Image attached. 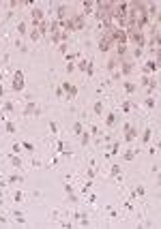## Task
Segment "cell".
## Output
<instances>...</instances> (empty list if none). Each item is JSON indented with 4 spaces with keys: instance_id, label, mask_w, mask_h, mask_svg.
<instances>
[{
    "instance_id": "cell-1",
    "label": "cell",
    "mask_w": 161,
    "mask_h": 229,
    "mask_svg": "<svg viewBox=\"0 0 161 229\" xmlns=\"http://www.w3.org/2000/svg\"><path fill=\"white\" fill-rule=\"evenodd\" d=\"M11 88H13L15 92L24 90V73H22V71H15L13 73V84H11Z\"/></svg>"
},
{
    "instance_id": "cell-2",
    "label": "cell",
    "mask_w": 161,
    "mask_h": 229,
    "mask_svg": "<svg viewBox=\"0 0 161 229\" xmlns=\"http://www.w3.org/2000/svg\"><path fill=\"white\" fill-rule=\"evenodd\" d=\"M114 45V41H112V36L110 34H103L101 39H99V52H110V47Z\"/></svg>"
},
{
    "instance_id": "cell-3",
    "label": "cell",
    "mask_w": 161,
    "mask_h": 229,
    "mask_svg": "<svg viewBox=\"0 0 161 229\" xmlns=\"http://www.w3.org/2000/svg\"><path fill=\"white\" fill-rule=\"evenodd\" d=\"M135 137H137V129L131 127V124H125V139L127 141H133Z\"/></svg>"
},
{
    "instance_id": "cell-4",
    "label": "cell",
    "mask_w": 161,
    "mask_h": 229,
    "mask_svg": "<svg viewBox=\"0 0 161 229\" xmlns=\"http://www.w3.org/2000/svg\"><path fill=\"white\" fill-rule=\"evenodd\" d=\"M73 19V26H75V30H84V24H86V17L82 13H77L75 17H71Z\"/></svg>"
},
{
    "instance_id": "cell-5",
    "label": "cell",
    "mask_w": 161,
    "mask_h": 229,
    "mask_svg": "<svg viewBox=\"0 0 161 229\" xmlns=\"http://www.w3.org/2000/svg\"><path fill=\"white\" fill-rule=\"evenodd\" d=\"M62 90H67V94H69V99H75V96H77V86L69 84V81H65V84H62Z\"/></svg>"
},
{
    "instance_id": "cell-6",
    "label": "cell",
    "mask_w": 161,
    "mask_h": 229,
    "mask_svg": "<svg viewBox=\"0 0 161 229\" xmlns=\"http://www.w3.org/2000/svg\"><path fill=\"white\" fill-rule=\"evenodd\" d=\"M60 28H62V30L67 32V34H69V32H73V30H75V26H73V19H71V17L62 19V21H60Z\"/></svg>"
},
{
    "instance_id": "cell-7",
    "label": "cell",
    "mask_w": 161,
    "mask_h": 229,
    "mask_svg": "<svg viewBox=\"0 0 161 229\" xmlns=\"http://www.w3.org/2000/svg\"><path fill=\"white\" fill-rule=\"evenodd\" d=\"M30 15H32V21H35V28H37V26L43 21V11H41V9H32Z\"/></svg>"
},
{
    "instance_id": "cell-8",
    "label": "cell",
    "mask_w": 161,
    "mask_h": 229,
    "mask_svg": "<svg viewBox=\"0 0 161 229\" xmlns=\"http://www.w3.org/2000/svg\"><path fill=\"white\" fill-rule=\"evenodd\" d=\"M129 36L133 39V43L137 45V50H140V47L144 45V43H146V39H144V34H142V32H133V34H129Z\"/></svg>"
},
{
    "instance_id": "cell-9",
    "label": "cell",
    "mask_w": 161,
    "mask_h": 229,
    "mask_svg": "<svg viewBox=\"0 0 161 229\" xmlns=\"http://www.w3.org/2000/svg\"><path fill=\"white\" fill-rule=\"evenodd\" d=\"M95 7H97V2H92V0H88V2H84V17L86 15H90V13H95Z\"/></svg>"
},
{
    "instance_id": "cell-10",
    "label": "cell",
    "mask_w": 161,
    "mask_h": 229,
    "mask_svg": "<svg viewBox=\"0 0 161 229\" xmlns=\"http://www.w3.org/2000/svg\"><path fill=\"white\" fill-rule=\"evenodd\" d=\"M24 113H26V116H37V113H39V107L35 105V103H28V105H26V109H24Z\"/></svg>"
},
{
    "instance_id": "cell-11",
    "label": "cell",
    "mask_w": 161,
    "mask_h": 229,
    "mask_svg": "<svg viewBox=\"0 0 161 229\" xmlns=\"http://www.w3.org/2000/svg\"><path fill=\"white\" fill-rule=\"evenodd\" d=\"M118 73L131 75V73H133V64H131V62H120V71H118Z\"/></svg>"
},
{
    "instance_id": "cell-12",
    "label": "cell",
    "mask_w": 161,
    "mask_h": 229,
    "mask_svg": "<svg viewBox=\"0 0 161 229\" xmlns=\"http://www.w3.org/2000/svg\"><path fill=\"white\" fill-rule=\"evenodd\" d=\"M146 73H153V71H159V60H148L146 62Z\"/></svg>"
},
{
    "instance_id": "cell-13",
    "label": "cell",
    "mask_w": 161,
    "mask_h": 229,
    "mask_svg": "<svg viewBox=\"0 0 161 229\" xmlns=\"http://www.w3.org/2000/svg\"><path fill=\"white\" fill-rule=\"evenodd\" d=\"M123 88H125L127 94H133V92L137 90V84H133V81H125V84H123Z\"/></svg>"
},
{
    "instance_id": "cell-14",
    "label": "cell",
    "mask_w": 161,
    "mask_h": 229,
    "mask_svg": "<svg viewBox=\"0 0 161 229\" xmlns=\"http://www.w3.org/2000/svg\"><path fill=\"white\" fill-rule=\"evenodd\" d=\"M67 11H69V9H67L65 4H60V7H58V11H56V13H58V21L67 19V15H69V13H67Z\"/></svg>"
},
{
    "instance_id": "cell-15",
    "label": "cell",
    "mask_w": 161,
    "mask_h": 229,
    "mask_svg": "<svg viewBox=\"0 0 161 229\" xmlns=\"http://www.w3.org/2000/svg\"><path fill=\"white\" fill-rule=\"evenodd\" d=\"M92 111H95V116H101L103 113V101H97L95 105H92Z\"/></svg>"
},
{
    "instance_id": "cell-16",
    "label": "cell",
    "mask_w": 161,
    "mask_h": 229,
    "mask_svg": "<svg viewBox=\"0 0 161 229\" xmlns=\"http://www.w3.org/2000/svg\"><path fill=\"white\" fill-rule=\"evenodd\" d=\"M137 152H140V150H129V152H125V154H123V159L125 161H133L137 156Z\"/></svg>"
},
{
    "instance_id": "cell-17",
    "label": "cell",
    "mask_w": 161,
    "mask_h": 229,
    "mask_svg": "<svg viewBox=\"0 0 161 229\" xmlns=\"http://www.w3.org/2000/svg\"><path fill=\"white\" fill-rule=\"evenodd\" d=\"M11 165H13L15 169H19V167H22V159H19V156H15V154H11Z\"/></svg>"
},
{
    "instance_id": "cell-18",
    "label": "cell",
    "mask_w": 161,
    "mask_h": 229,
    "mask_svg": "<svg viewBox=\"0 0 161 229\" xmlns=\"http://www.w3.org/2000/svg\"><path fill=\"white\" fill-rule=\"evenodd\" d=\"M116 120H118V116H116V113H110V116L105 118V124H108V127H114Z\"/></svg>"
},
{
    "instance_id": "cell-19",
    "label": "cell",
    "mask_w": 161,
    "mask_h": 229,
    "mask_svg": "<svg viewBox=\"0 0 161 229\" xmlns=\"http://www.w3.org/2000/svg\"><path fill=\"white\" fill-rule=\"evenodd\" d=\"M110 176H112V178H120V165H112V169H110Z\"/></svg>"
},
{
    "instance_id": "cell-20",
    "label": "cell",
    "mask_w": 161,
    "mask_h": 229,
    "mask_svg": "<svg viewBox=\"0 0 161 229\" xmlns=\"http://www.w3.org/2000/svg\"><path fill=\"white\" fill-rule=\"evenodd\" d=\"M151 137H153V131H151V129H146V131L142 133V141L146 144V141H151Z\"/></svg>"
},
{
    "instance_id": "cell-21",
    "label": "cell",
    "mask_w": 161,
    "mask_h": 229,
    "mask_svg": "<svg viewBox=\"0 0 161 229\" xmlns=\"http://www.w3.org/2000/svg\"><path fill=\"white\" fill-rule=\"evenodd\" d=\"M26 30H28L26 21H19V24H17V32H19V34H26Z\"/></svg>"
},
{
    "instance_id": "cell-22",
    "label": "cell",
    "mask_w": 161,
    "mask_h": 229,
    "mask_svg": "<svg viewBox=\"0 0 161 229\" xmlns=\"http://www.w3.org/2000/svg\"><path fill=\"white\" fill-rule=\"evenodd\" d=\"M120 152V141H114L112 144V150H110V154H118Z\"/></svg>"
},
{
    "instance_id": "cell-23",
    "label": "cell",
    "mask_w": 161,
    "mask_h": 229,
    "mask_svg": "<svg viewBox=\"0 0 161 229\" xmlns=\"http://www.w3.org/2000/svg\"><path fill=\"white\" fill-rule=\"evenodd\" d=\"M2 107H4V111H7V113H11V111L15 109V105H13L11 101H4V105H2Z\"/></svg>"
},
{
    "instance_id": "cell-24",
    "label": "cell",
    "mask_w": 161,
    "mask_h": 229,
    "mask_svg": "<svg viewBox=\"0 0 161 229\" xmlns=\"http://www.w3.org/2000/svg\"><path fill=\"white\" fill-rule=\"evenodd\" d=\"M73 133H77V135L84 133V127H82V122H75V124H73Z\"/></svg>"
},
{
    "instance_id": "cell-25",
    "label": "cell",
    "mask_w": 161,
    "mask_h": 229,
    "mask_svg": "<svg viewBox=\"0 0 161 229\" xmlns=\"http://www.w3.org/2000/svg\"><path fill=\"white\" fill-rule=\"evenodd\" d=\"M13 219L17 221V223H26V219H24V214H22V212H17V210L13 212Z\"/></svg>"
},
{
    "instance_id": "cell-26",
    "label": "cell",
    "mask_w": 161,
    "mask_h": 229,
    "mask_svg": "<svg viewBox=\"0 0 161 229\" xmlns=\"http://www.w3.org/2000/svg\"><path fill=\"white\" fill-rule=\"evenodd\" d=\"M131 109H133V103H131V101H125V103H123V111H125V113H129Z\"/></svg>"
},
{
    "instance_id": "cell-27",
    "label": "cell",
    "mask_w": 161,
    "mask_h": 229,
    "mask_svg": "<svg viewBox=\"0 0 161 229\" xmlns=\"http://www.w3.org/2000/svg\"><path fill=\"white\" fill-rule=\"evenodd\" d=\"M108 69H110V71L114 73V71L118 69V60H110V62H108Z\"/></svg>"
},
{
    "instance_id": "cell-28",
    "label": "cell",
    "mask_w": 161,
    "mask_h": 229,
    "mask_svg": "<svg viewBox=\"0 0 161 229\" xmlns=\"http://www.w3.org/2000/svg\"><path fill=\"white\" fill-rule=\"evenodd\" d=\"M116 52H118V56H125V54H127V45H116Z\"/></svg>"
},
{
    "instance_id": "cell-29",
    "label": "cell",
    "mask_w": 161,
    "mask_h": 229,
    "mask_svg": "<svg viewBox=\"0 0 161 229\" xmlns=\"http://www.w3.org/2000/svg\"><path fill=\"white\" fill-rule=\"evenodd\" d=\"M88 64H90V62H86V60H80V62H77V69H80V71H86Z\"/></svg>"
},
{
    "instance_id": "cell-30",
    "label": "cell",
    "mask_w": 161,
    "mask_h": 229,
    "mask_svg": "<svg viewBox=\"0 0 161 229\" xmlns=\"http://www.w3.org/2000/svg\"><path fill=\"white\" fill-rule=\"evenodd\" d=\"M13 199H15V201H17V204H19V201H22V199H24V193H22V190H15V195H13Z\"/></svg>"
},
{
    "instance_id": "cell-31",
    "label": "cell",
    "mask_w": 161,
    "mask_h": 229,
    "mask_svg": "<svg viewBox=\"0 0 161 229\" xmlns=\"http://www.w3.org/2000/svg\"><path fill=\"white\" fill-rule=\"evenodd\" d=\"M39 36H41V34H39V30H37V28H32V32H30V39H32V41H39Z\"/></svg>"
},
{
    "instance_id": "cell-32",
    "label": "cell",
    "mask_w": 161,
    "mask_h": 229,
    "mask_svg": "<svg viewBox=\"0 0 161 229\" xmlns=\"http://www.w3.org/2000/svg\"><path fill=\"white\" fill-rule=\"evenodd\" d=\"M88 141H90V133H82V144H88Z\"/></svg>"
},
{
    "instance_id": "cell-33",
    "label": "cell",
    "mask_w": 161,
    "mask_h": 229,
    "mask_svg": "<svg viewBox=\"0 0 161 229\" xmlns=\"http://www.w3.org/2000/svg\"><path fill=\"white\" fill-rule=\"evenodd\" d=\"M92 184H95V182H92V180H88L84 186H82V190H84V193H86V190H90V188H92Z\"/></svg>"
},
{
    "instance_id": "cell-34",
    "label": "cell",
    "mask_w": 161,
    "mask_h": 229,
    "mask_svg": "<svg viewBox=\"0 0 161 229\" xmlns=\"http://www.w3.org/2000/svg\"><path fill=\"white\" fill-rule=\"evenodd\" d=\"M144 105H146L148 109H155V99H146V103H144Z\"/></svg>"
},
{
    "instance_id": "cell-35",
    "label": "cell",
    "mask_w": 161,
    "mask_h": 229,
    "mask_svg": "<svg viewBox=\"0 0 161 229\" xmlns=\"http://www.w3.org/2000/svg\"><path fill=\"white\" fill-rule=\"evenodd\" d=\"M67 195H69V197H67V199H69L71 204H77V195H75V193H67Z\"/></svg>"
},
{
    "instance_id": "cell-36",
    "label": "cell",
    "mask_w": 161,
    "mask_h": 229,
    "mask_svg": "<svg viewBox=\"0 0 161 229\" xmlns=\"http://www.w3.org/2000/svg\"><path fill=\"white\" fill-rule=\"evenodd\" d=\"M22 148H26V150H30V152H32V150H35V146H32L30 141H24V144H22Z\"/></svg>"
},
{
    "instance_id": "cell-37",
    "label": "cell",
    "mask_w": 161,
    "mask_h": 229,
    "mask_svg": "<svg viewBox=\"0 0 161 229\" xmlns=\"http://www.w3.org/2000/svg\"><path fill=\"white\" fill-rule=\"evenodd\" d=\"M151 84V77H146V75H144V77L140 79V86H148Z\"/></svg>"
},
{
    "instance_id": "cell-38",
    "label": "cell",
    "mask_w": 161,
    "mask_h": 229,
    "mask_svg": "<svg viewBox=\"0 0 161 229\" xmlns=\"http://www.w3.org/2000/svg\"><path fill=\"white\" fill-rule=\"evenodd\" d=\"M7 133H15V124L13 122H7Z\"/></svg>"
},
{
    "instance_id": "cell-39",
    "label": "cell",
    "mask_w": 161,
    "mask_h": 229,
    "mask_svg": "<svg viewBox=\"0 0 161 229\" xmlns=\"http://www.w3.org/2000/svg\"><path fill=\"white\" fill-rule=\"evenodd\" d=\"M144 193H146V190H144V186H137V188H135V193H133V195H140V197H144Z\"/></svg>"
},
{
    "instance_id": "cell-40",
    "label": "cell",
    "mask_w": 161,
    "mask_h": 229,
    "mask_svg": "<svg viewBox=\"0 0 161 229\" xmlns=\"http://www.w3.org/2000/svg\"><path fill=\"white\" fill-rule=\"evenodd\" d=\"M9 182H11V184H15V182H22V178H19V176H11V178H9Z\"/></svg>"
},
{
    "instance_id": "cell-41",
    "label": "cell",
    "mask_w": 161,
    "mask_h": 229,
    "mask_svg": "<svg viewBox=\"0 0 161 229\" xmlns=\"http://www.w3.org/2000/svg\"><path fill=\"white\" fill-rule=\"evenodd\" d=\"M49 131H52V133H56V131H58V124H56V122H49Z\"/></svg>"
},
{
    "instance_id": "cell-42",
    "label": "cell",
    "mask_w": 161,
    "mask_h": 229,
    "mask_svg": "<svg viewBox=\"0 0 161 229\" xmlns=\"http://www.w3.org/2000/svg\"><path fill=\"white\" fill-rule=\"evenodd\" d=\"M58 50L62 52V54H67V50H69V45H67V43H60V47H58Z\"/></svg>"
},
{
    "instance_id": "cell-43",
    "label": "cell",
    "mask_w": 161,
    "mask_h": 229,
    "mask_svg": "<svg viewBox=\"0 0 161 229\" xmlns=\"http://www.w3.org/2000/svg\"><path fill=\"white\" fill-rule=\"evenodd\" d=\"M19 148H22V144H13V148H11V150H13V154H17Z\"/></svg>"
},
{
    "instance_id": "cell-44",
    "label": "cell",
    "mask_w": 161,
    "mask_h": 229,
    "mask_svg": "<svg viewBox=\"0 0 161 229\" xmlns=\"http://www.w3.org/2000/svg\"><path fill=\"white\" fill-rule=\"evenodd\" d=\"M90 135H99V127H90Z\"/></svg>"
},
{
    "instance_id": "cell-45",
    "label": "cell",
    "mask_w": 161,
    "mask_h": 229,
    "mask_svg": "<svg viewBox=\"0 0 161 229\" xmlns=\"http://www.w3.org/2000/svg\"><path fill=\"white\" fill-rule=\"evenodd\" d=\"M2 94H4V90H2V84H0V99H2Z\"/></svg>"
},
{
    "instance_id": "cell-46",
    "label": "cell",
    "mask_w": 161,
    "mask_h": 229,
    "mask_svg": "<svg viewBox=\"0 0 161 229\" xmlns=\"http://www.w3.org/2000/svg\"><path fill=\"white\" fill-rule=\"evenodd\" d=\"M0 223H7V219H4V216H2V214H0Z\"/></svg>"
}]
</instances>
